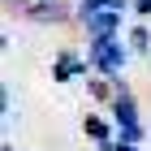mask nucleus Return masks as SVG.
Wrapping results in <instances>:
<instances>
[{
	"label": "nucleus",
	"instance_id": "2",
	"mask_svg": "<svg viewBox=\"0 0 151 151\" xmlns=\"http://www.w3.org/2000/svg\"><path fill=\"white\" fill-rule=\"evenodd\" d=\"M112 116H116V125H121V138H129V142H142V121H138V108H134L129 91L121 86V78H116V99H112Z\"/></svg>",
	"mask_w": 151,
	"mask_h": 151
},
{
	"label": "nucleus",
	"instance_id": "7",
	"mask_svg": "<svg viewBox=\"0 0 151 151\" xmlns=\"http://www.w3.org/2000/svg\"><path fill=\"white\" fill-rule=\"evenodd\" d=\"M129 43L138 47V52H147V47H151V35H147V30H142V26H138V30L129 35Z\"/></svg>",
	"mask_w": 151,
	"mask_h": 151
},
{
	"label": "nucleus",
	"instance_id": "4",
	"mask_svg": "<svg viewBox=\"0 0 151 151\" xmlns=\"http://www.w3.org/2000/svg\"><path fill=\"white\" fill-rule=\"evenodd\" d=\"M82 73H86V60L69 56V52H60V56H56V69H52L56 82H73V78H82Z\"/></svg>",
	"mask_w": 151,
	"mask_h": 151
},
{
	"label": "nucleus",
	"instance_id": "1",
	"mask_svg": "<svg viewBox=\"0 0 151 151\" xmlns=\"http://www.w3.org/2000/svg\"><path fill=\"white\" fill-rule=\"evenodd\" d=\"M91 65H95L99 73H108V78H116L121 65H125V47H121V39H116V35H95V43H91Z\"/></svg>",
	"mask_w": 151,
	"mask_h": 151
},
{
	"label": "nucleus",
	"instance_id": "3",
	"mask_svg": "<svg viewBox=\"0 0 151 151\" xmlns=\"http://www.w3.org/2000/svg\"><path fill=\"white\" fill-rule=\"evenodd\" d=\"M78 17L91 35H116V26H121V9H91V13H78Z\"/></svg>",
	"mask_w": 151,
	"mask_h": 151
},
{
	"label": "nucleus",
	"instance_id": "8",
	"mask_svg": "<svg viewBox=\"0 0 151 151\" xmlns=\"http://www.w3.org/2000/svg\"><path fill=\"white\" fill-rule=\"evenodd\" d=\"M86 134H95V138H104V121H99V116H86Z\"/></svg>",
	"mask_w": 151,
	"mask_h": 151
},
{
	"label": "nucleus",
	"instance_id": "9",
	"mask_svg": "<svg viewBox=\"0 0 151 151\" xmlns=\"http://www.w3.org/2000/svg\"><path fill=\"white\" fill-rule=\"evenodd\" d=\"M112 151H134V142H129V138H121V142H112Z\"/></svg>",
	"mask_w": 151,
	"mask_h": 151
},
{
	"label": "nucleus",
	"instance_id": "6",
	"mask_svg": "<svg viewBox=\"0 0 151 151\" xmlns=\"http://www.w3.org/2000/svg\"><path fill=\"white\" fill-rule=\"evenodd\" d=\"M91 9H129V0H78V13H91Z\"/></svg>",
	"mask_w": 151,
	"mask_h": 151
},
{
	"label": "nucleus",
	"instance_id": "5",
	"mask_svg": "<svg viewBox=\"0 0 151 151\" xmlns=\"http://www.w3.org/2000/svg\"><path fill=\"white\" fill-rule=\"evenodd\" d=\"M30 17H35V22H60V17H65V9H60V4H52V0H35V4H30Z\"/></svg>",
	"mask_w": 151,
	"mask_h": 151
},
{
	"label": "nucleus",
	"instance_id": "10",
	"mask_svg": "<svg viewBox=\"0 0 151 151\" xmlns=\"http://www.w3.org/2000/svg\"><path fill=\"white\" fill-rule=\"evenodd\" d=\"M134 9H138V13H151V0H134Z\"/></svg>",
	"mask_w": 151,
	"mask_h": 151
}]
</instances>
